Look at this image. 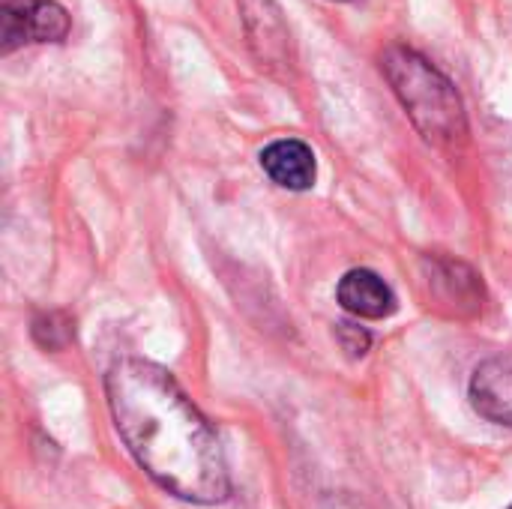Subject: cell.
<instances>
[{
    "label": "cell",
    "instance_id": "1",
    "mask_svg": "<svg viewBox=\"0 0 512 509\" xmlns=\"http://www.w3.org/2000/svg\"><path fill=\"white\" fill-rule=\"evenodd\" d=\"M105 396L123 444L153 483L204 507L228 498L222 444L168 369L123 357L105 375Z\"/></svg>",
    "mask_w": 512,
    "mask_h": 509
},
{
    "label": "cell",
    "instance_id": "2",
    "mask_svg": "<svg viewBox=\"0 0 512 509\" xmlns=\"http://www.w3.org/2000/svg\"><path fill=\"white\" fill-rule=\"evenodd\" d=\"M381 69L408 111L417 132L435 147H456L468 138V114L456 84L408 45H390Z\"/></svg>",
    "mask_w": 512,
    "mask_h": 509
},
{
    "label": "cell",
    "instance_id": "3",
    "mask_svg": "<svg viewBox=\"0 0 512 509\" xmlns=\"http://www.w3.org/2000/svg\"><path fill=\"white\" fill-rule=\"evenodd\" d=\"M69 36V15L54 0H0L3 54L27 42H60Z\"/></svg>",
    "mask_w": 512,
    "mask_h": 509
},
{
    "label": "cell",
    "instance_id": "4",
    "mask_svg": "<svg viewBox=\"0 0 512 509\" xmlns=\"http://www.w3.org/2000/svg\"><path fill=\"white\" fill-rule=\"evenodd\" d=\"M243 12H246V27H249V39H252L258 60L270 69L291 66V54H288L291 36H288L279 6L273 0H243Z\"/></svg>",
    "mask_w": 512,
    "mask_h": 509
},
{
    "label": "cell",
    "instance_id": "5",
    "mask_svg": "<svg viewBox=\"0 0 512 509\" xmlns=\"http://www.w3.org/2000/svg\"><path fill=\"white\" fill-rule=\"evenodd\" d=\"M471 402L489 423L512 426V360L492 357L474 369Z\"/></svg>",
    "mask_w": 512,
    "mask_h": 509
},
{
    "label": "cell",
    "instance_id": "6",
    "mask_svg": "<svg viewBox=\"0 0 512 509\" xmlns=\"http://www.w3.org/2000/svg\"><path fill=\"white\" fill-rule=\"evenodd\" d=\"M429 288L441 306H450L459 315H471L483 306V282L462 261L432 258L429 261Z\"/></svg>",
    "mask_w": 512,
    "mask_h": 509
},
{
    "label": "cell",
    "instance_id": "7",
    "mask_svg": "<svg viewBox=\"0 0 512 509\" xmlns=\"http://www.w3.org/2000/svg\"><path fill=\"white\" fill-rule=\"evenodd\" d=\"M261 168L267 171V177L276 186L291 189V192L312 189L315 174H318L312 147L297 138H282V141H273L270 147H264Z\"/></svg>",
    "mask_w": 512,
    "mask_h": 509
},
{
    "label": "cell",
    "instance_id": "8",
    "mask_svg": "<svg viewBox=\"0 0 512 509\" xmlns=\"http://www.w3.org/2000/svg\"><path fill=\"white\" fill-rule=\"evenodd\" d=\"M336 297L342 309H348L357 318H372L381 321L396 312V294L393 288L372 270H351L342 276Z\"/></svg>",
    "mask_w": 512,
    "mask_h": 509
},
{
    "label": "cell",
    "instance_id": "9",
    "mask_svg": "<svg viewBox=\"0 0 512 509\" xmlns=\"http://www.w3.org/2000/svg\"><path fill=\"white\" fill-rule=\"evenodd\" d=\"M75 327L72 318L63 312H45L33 321V339L45 348V351H60L72 342Z\"/></svg>",
    "mask_w": 512,
    "mask_h": 509
},
{
    "label": "cell",
    "instance_id": "10",
    "mask_svg": "<svg viewBox=\"0 0 512 509\" xmlns=\"http://www.w3.org/2000/svg\"><path fill=\"white\" fill-rule=\"evenodd\" d=\"M336 339H339L342 351L351 360H360L369 351V345H372V336L363 327H357V324H336Z\"/></svg>",
    "mask_w": 512,
    "mask_h": 509
},
{
    "label": "cell",
    "instance_id": "11",
    "mask_svg": "<svg viewBox=\"0 0 512 509\" xmlns=\"http://www.w3.org/2000/svg\"><path fill=\"white\" fill-rule=\"evenodd\" d=\"M510 509H512V507H510Z\"/></svg>",
    "mask_w": 512,
    "mask_h": 509
}]
</instances>
